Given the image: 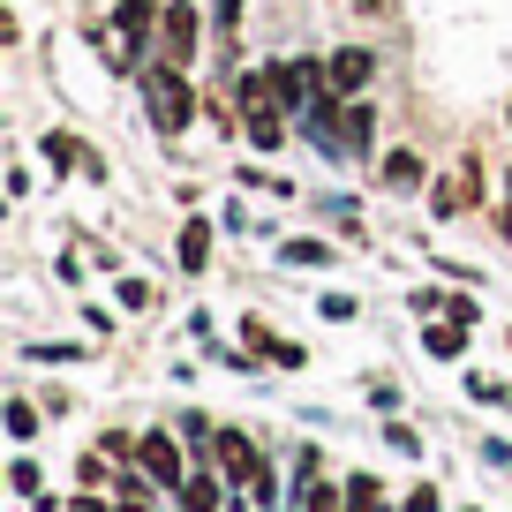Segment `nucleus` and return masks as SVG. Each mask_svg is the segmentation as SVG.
<instances>
[{"label": "nucleus", "instance_id": "obj_1", "mask_svg": "<svg viewBox=\"0 0 512 512\" xmlns=\"http://www.w3.org/2000/svg\"><path fill=\"white\" fill-rule=\"evenodd\" d=\"M144 98H151V121H159L166 136H174V128H189V113H196V91L174 76V61H166V68H151V76H144Z\"/></svg>", "mask_w": 512, "mask_h": 512}, {"label": "nucleus", "instance_id": "obj_2", "mask_svg": "<svg viewBox=\"0 0 512 512\" xmlns=\"http://www.w3.org/2000/svg\"><path fill=\"white\" fill-rule=\"evenodd\" d=\"M136 460H144V475L166 482V490H181V482H189V467H181V445H174L166 430H151L144 445H136Z\"/></svg>", "mask_w": 512, "mask_h": 512}, {"label": "nucleus", "instance_id": "obj_3", "mask_svg": "<svg viewBox=\"0 0 512 512\" xmlns=\"http://www.w3.org/2000/svg\"><path fill=\"white\" fill-rule=\"evenodd\" d=\"M159 53H166L174 68H189V61H196V8H189V0L159 16Z\"/></svg>", "mask_w": 512, "mask_h": 512}, {"label": "nucleus", "instance_id": "obj_4", "mask_svg": "<svg viewBox=\"0 0 512 512\" xmlns=\"http://www.w3.org/2000/svg\"><path fill=\"white\" fill-rule=\"evenodd\" d=\"M219 467H226V482H264V460H256V445L241 430H219Z\"/></svg>", "mask_w": 512, "mask_h": 512}, {"label": "nucleus", "instance_id": "obj_5", "mask_svg": "<svg viewBox=\"0 0 512 512\" xmlns=\"http://www.w3.org/2000/svg\"><path fill=\"white\" fill-rule=\"evenodd\" d=\"M369 68H377V61H369V46H339V53H332V91L354 98V91L369 83Z\"/></svg>", "mask_w": 512, "mask_h": 512}, {"label": "nucleus", "instance_id": "obj_6", "mask_svg": "<svg viewBox=\"0 0 512 512\" xmlns=\"http://www.w3.org/2000/svg\"><path fill=\"white\" fill-rule=\"evenodd\" d=\"M422 347H430L437 362H460V354H467V332H460V317H452V324H430V332H422Z\"/></svg>", "mask_w": 512, "mask_h": 512}, {"label": "nucleus", "instance_id": "obj_7", "mask_svg": "<svg viewBox=\"0 0 512 512\" xmlns=\"http://www.w3.org/2000/svg\"><path fill=\"white\" fill-rule=\"evenodd\" d=\"M204 256H211V226L189 219L181 226V272H204Z\"/></svg>", "mask_w": 512, "mask_h": 512}, {"label": "nucleus", "instance_id": "obj_8", "mask_svg": "<svg viewBox=\"0 0 512 512\" xmlns=\"http://www.w3.org/2000/svg\"><path fill=\"white\" fill-rule=\"evenodd\" d=\"M422 174H430V166H422L415 151H392V159H384V181H392V189H422Z\"/></svg>", "mask_w": 512, "mask_h": 512}, {"label": "nucleus", "instance_id": "obj_9", "mask_svg": "<svg viewBox=\"0 0 512 512\" xmlns=\"http://www.w3.org/2000/svg\"><path fill=\"white\" fill-rule=\"evenodd\" d=\"M211 505H219V482H211V475H189V482H181V512H211Z\"/></svg>", "mask_w": 512, "mask_h": 512}, {"label": "nucleus", "instance_id": "obj_10", "mask_svg": "<svg viewBox=\"0 0 512 512\" xmlns=\"http://www.w3.org/2000/svg\"><path fill=\"white\" fill-rule=\"evenodd\" d=\"M151 16H159V0H121V38H144Z\"/></svg>", "mask_w": 512, "mask_h": 512}, {"label": "nucleus", "instance_id": "obj_11", "mask_svg": "<svg viewBox=\"0 0 512 512\" xmlns=\"http://www.w3.org/2000/svg\"><path fill=\"white\" fill-rule=\"evenodd\" d=\"M369 136H377V113L347 98V144H354V151H369Z\"/></svg>", "mask_w": 512, "mask_h": 512}, {"label": "nucleus", "instance_id": "obj_12", "mask_svg": "<svg viewBox=\"0 0 512 512\" xmlns=\"http://www.w3.org/2000/svg\"><path fill=\"white\" fill-rule=\"evenodd\" d=\"M302 512H339V490H324V482H309V490H302Z\"/></svg>", "mask_w": 512, "mask_h": 512}, {"label": "nucleus", "instance_id": "obj_13", "mask_svg": "<svg viewBox=\"0 0 512 512\" xmlns=\"http://www.w3.org/2000/svg\"><path fill=\"white\" fill-rule=\"evenodd\" d=\"M324 256H332L324 241H287V264H324Z\"/></svg>", "mask_w": 512, "mask_h": 512}, {"label": "nucleus", "instance_id": "obj_14", "mask_svg": "<svg viewBox=\"0 0 512 512\" xmlns=\"http://www.w3.org/2000/svg\"><path fill=\"white\" fill-rule=\"evenodd\" d=\"M249 136L256 144H279V113H249Z\"/></svg>", "mask_w": 512, "mask_h": 512}, {"label": "nucleus", "instance_id": "obj_15", "mask_svg": "<svg viewBox=\"0 0 512 512\" xmlns=\"http://www.w3.org/2000/svg\"><path fill=\"white\" fill-rule=\"evenodd\" d=\"M407 512H437V490H430V482H422V490L407 497Z\"/></svg>", "mask_w": 512, "mask_h": 512}, {"label": "nucleus", "instance_id": "obj_16", "mask_svg": "<svg viewBox=\"0 0 512 512\" xmlns=\"http://www.w3.org/2000/svg\"><path fill=\"white\" fill-rule=\"evenodd\" d=\"M219 23L234 31V23H241V0H219Z\"/></svg>", "mask_w": 512, "mask_h": 512}, {"label": "nucleus", "instance_id": "obj_17", "mask_svg": "<svg viewBox=\"0 0 512 512\" xmlns=\"http://www.w3.org/2000/svg\"><path fill=\"white\" fill-rule=\"evenodd\" d=\"M505 234H512V174H505Z\"/></svg>", "mask_w": 512, "mask_h": 512}]
</instances>
